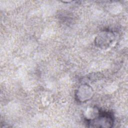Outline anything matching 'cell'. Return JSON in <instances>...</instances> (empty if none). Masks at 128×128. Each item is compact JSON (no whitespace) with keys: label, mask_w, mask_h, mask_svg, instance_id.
I'll use <instances>...</instances> for the list:
<instances>
[{"label":"cell","mask_w":128,"mask_h":128,"mask_svg":"<svg viewBox=\"0 0 128 128\" xmlns=\"http://www.w3.org/2000/svg\"><path fill=\"white\" fill-rule=\"evenodd\" d=\"M88 122L92 127H111L113 119L110 114L102 113L95 118L89 120Z\"/></svg>","instance_id":"6da1fadb"}]
</instances>
